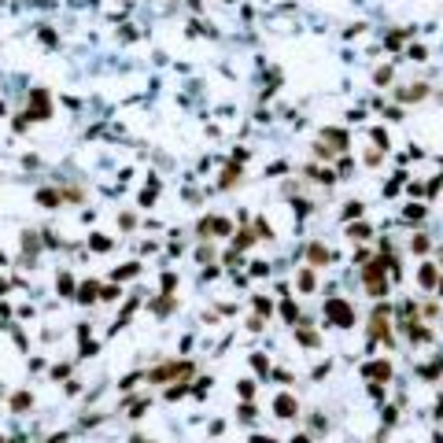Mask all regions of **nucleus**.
<instances>
[{"label":"nucleus","mask_w":443,"mask_h":443,"mask_svg":"<svg viewBox=\"0 0 443 443\" xmlns=\"http://www.w3.org/2000/svg\"><path fill=\"white\" fill-rule=\"evenodd\" d=\"M34 111H37V118H48V96H44L41 89L34 92Z\"/></svg>","instance_id":"nucleus-1"},{"label":"nucleus","mask_w":443,"mask_h":443,"mask_svg":"<svg viewBox=\"0 0 443 443\" xmlns=\"http://www.w3.org/2000/svg\"><path fill=\"white\" fill-rule=\"evenodd\" d=\"M30 403H34V399H30L26 391H19V395H15V399H11V410H15V414H22V410H26Z\"/></svg>","instance_id":"nucleus-2"},{"label":"nucleus","mask_w":443,"mask_h":443,"mask_svg":"<svg viewBox=\"0 0 443 443\" xmlns=\"http://www.w3.org/2000/svg\"><path fill=\"white\" fill-rule=\"evenodd\" d=\"M37 200L44 203V207H56V203H59V196H56V192H37Z\"/></svg>","instance_id":"nucleus-3"},{"label":"nucleus","mask_w":443,"mask_h":443,"mask_svg":"<svg viewBox=\"0 0 443 443\" xmlns=\"http://www.w3.org/2000/svg\"><path fill=\"white\" fill-rule=\"evenodd\" d=\"M78 299H96V284H82V296Z\"/></svg>","instance_id":"nucleus-4"},{"label":"nucleus","mask_w":443,"mask_h":443,"mask_svg":"<svg viewBox=\"0 0 443 443\" xmlns=\"http://www.w3.org/2000/svg\"><path fill=\"white\" fill-rule=\"evenodd\" d=\"M4 262H8V259H4V251H0V266H4Z\"/></svg>","instance_id":"nucleus-5"}]
</instances>
